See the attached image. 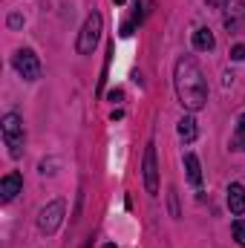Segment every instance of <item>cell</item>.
Instances as JSON below:
<instances>
[{
    "label": "cell",
    "mask_w": 245,
    "mask_h": 248,
    "mask_svg": "<svg viewBox=\"0 0 245 248\" xmlns=\"http://www.w3.org/2000/svg\"><path fill=\"white\" fill-rule=\"evenodd\" d=\"M116 3H124V0H116Z\"/></svg>",
    "instance_id": "cell-18"
},
{
    "label": "cell",
    "mask_w": 245,
    "mask_h": 248,
    "mask_svg": "<svg viewBox=\"0 0 245 248\" xmlns=\"http://www.w3.org/2000/svg\"><path fill=\"white\" fill-rule=\"evenodd\" d=\"M63 214H66V205H63L61 199L49 202V205L41 211V217H38V228H41L44 234H55L63 222Z\"/></svg>",
    "instance_id": "cell-4"
},
{
    "label": "cell",
    "mask_w": 245,
    "mask_h": 248,
    "mask_svg": "<svg viewBox=\"0 0 245 248\" xmlns=\"http://www.w3.org/2000/svg\"><path fill=\"white\" fill-rule=\"evenodd\" d=\"M141 173H144V187H147V193H156V190H159V165H156V147H153V144L144 147Z\"/></svg>",
    "instance_id": "cell-6"
},
{
    "label": "cell",
    "mask_w": 245,
    "mask_h": 248,
    "mask_svg": "<svg viewBox=\"0 0 245 248\" xmlns=\"http://www.w3.org/2000/svg\"><path fill=\"white\" fill-rule=\"evenodd\" d=\"M193 46L202 49V52H211V49L216 46L214 32H211V29H196V32H193Z\"/></svg>",
    "instance_id": "cell-11"
},
{
    "label": "cell",
    "mask_w": 245,
    "mask_h": 248,
    "mask_svg": "<svg viewBox=\"0 0 245 248\" xmlns=\"http://www.w3.org/2000/svg\"><path fill=\"white\" fill-rule=\"evenodd\" d=\"M234 240L245 248V222H243V219H237V222H234Z\"/></svg>",
    "instance_id": "cell-13"
},
{
    "label": "cell",
    "mask_w": 245,
    "mask_h": 248,
    "mask_svg": "<svg viewBox=\"0 0 245 248\" xmlns=\"http://www.w3.org/2000/svg\"><path fill=\"white\" fill-rule=\"evenodd\" d=\"M176 130H179V139H182V141H193V139H196V122H193L190 116H184Z\"/></svg>",
    "instance_id": "cell-12"
},
{
    "label": "cell",
    "mask_w": 245,
    "mask_h": 248,
    "mask_svg": "<svg viewBox=\"0 0 245 248\" xmlns=\"http://www.w3.org/2000/svg\"><path fill=\"white\" fill-rule=\"evenodd\" d=\"M23 122H20V116H15V113H6L3 116V141H6V147H9V153L17 159L20 153H23Z\"/></svg>",
    "instance_id": "cell-2"
},
{
    "label": "cell",
    "mask_w": 245,
    "mask_h": 248,
    "mask_svg": "<svg viewBox=\"0 0 245 248\" xmlns=\"http://www.w3.org/2000/svg\"><path fill=\"white\" fill-rule=\"evenodd\" d=\"M231 58H234V61H245V46L243 44H237V46L231 49Z\"/></svg>",
    "instance_id": "cell-14"
},
{
    "label": "cell",
    "mask_w": 245,
    "mask_h": 248,
    "mask_svg": "<svg viewBox=\"0 0 245 248\" xmlns=\"http://www.w3.org/2000/svg\"><path fill=\"white\" fill-rule=\"evenodd\" d=\"M234 150H245V133H237L234 136V144H231Z\"/></svg>",
    "instance_id": "cell-15"
},
{
    "label": "cell",
    "mask_w": 245,
    "mask_h": 248,
    "mask_svg": "<svg viewBox=\"0 0 245 248\" xmlns=\"http://www.w3.org/2000/svg\"><path fill=\"white\" fill-rule=\"evenodd\" d=\"M228 208H231V214H245V187L243 185H234L228 187Z\"/></svg>",
    "instance_id": "cell-9"
},
{
    "label": "cell",
    "mask_w": 245,
    "mask_h": 248,
    "mask_svg": "<svg viewBox=\"0 0 245 248\" xmlns=\"http://www.w3.org/2000/svg\"><path fill=\"white\" fill-rule=\"evenodd\" d=\"M173 84H176V95H179V104L190 113H199L208 101V84H205V75L199 69L196 58L184 55L182 61L176 63V75H173Z\"/></svg>",
    "instance_id": "cell-1"
},
{
    "label": "cell",
    "mask_w": 245,
    "mask_h": 248,
    "mask_svg": "<svg viewBox=\"0 0 245 248\" xmlns=\"http://www.w3.org/2000/svg\"><path fill=\"white\" fill-rule=\"evenodd\" d=\"M243 17H245L243 0H225V26L231 32H237L243 26Z\"/></svg>",
    "instance_id": "cell-7"
},
{
    "label": "cell",
    "mask_w": 245,
    "mask_h": 248,
    "mask_svg": "<svg viewBox=\"0 0 245 248\" xmlns=\"http://www.w3.org/2000/svg\"><path fill=\"white\" fill-rule=\"evenodd\" d=\"M20 187H23L20 173H6L3 182H0V199H3V202H12V199L20 193Z\"/></svg>",
    "instance_id": "cell-8"
},
{
    "label": "cell",
    "mask_w": 245,
    "mask_h": 248,
    "mask_svg": "<svg viewBox=\"0 0 245 248\" xmlns=\"http://www.w3.org/2000/svg\"><path fill=\"white\" fill-rule=\"evenodd\" d=\"M101 248H119V246L116 243H107V246H101Z\"/></svg>",
    "instance_id": "cell-17"
},
{
    "label": "cell",
    "mask_w": 245,
    "mask_h": 248,
    "mask_svg": "<svg viewBox=\"0 0 245 248\" xmlns=\"http://www.w3.org/2000/svg\"><path fill=\"white\" fill-rule=\"evenodd\" d=\"M184 170H187V182L190 185H202V165H199L196 153H187L184 156Z\"/></svg>",
    "instance_id": "cell-10"
},
{
    "label": "cell",
    "mask_w": 245,
    "mask_h": 248,
    "mask_svg": "<svg viewBox=\"0 0 245 248\" xmlns=\"http://www.w3.org/2000/svg\"><path fill=\"white\" fill-rule=\"evenodd\" d=\"M237 133H245V113L240 116V122H237Z\"/></svg>",
    "instance_id": "cell-16"
},
{
    "label": "cell",
    "mask_w": 245,
    "mask_h": 248,
    "mask_svg": "<svg viewBox=\"0 0 245 248\" xmlns=\"http://www.w3.org/2000/svg\"><path fill=\"white\" fill-rule=\"evenodd\" d=\"M15 69H17V75L20 78H26V81H35V78H41V61H38V55L32 52V49H17L15 52Z\"/></svg>",
    "instance_id": "cell-5"
},
{
    "label": "cell",
    "mask_w": 245,
    "mask_h": 248,
    "mask_svg": "<svg viewBox=\"0 0 245 248\" xmlns=\"http://www.w3.org/2000/svg\"><path fill=\"white\" fill-rule=\"evenodd\" d=\"M98 38H101V15L92 12V15L84 20V26H81V35H78V52H81V55H90V52L95 49Z\"/></svg>",
    "instance_id": "cell-3"
}]
</instances>
